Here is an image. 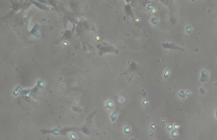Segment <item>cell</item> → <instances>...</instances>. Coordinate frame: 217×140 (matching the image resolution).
<instances>
[{
	"label": "cell",
	"instance_id": "obj_1",
	"mask_svg": "<svg viewBox=\"0 0 217 140\" xmlns=\"http://www.w3.org/2000/svg\"><path fill=\"white\" fill-rule=\"evenodd\" d=\"M98 50H100V55H103L104 53H107V52H115V53H118L119 51L117 50V49H115L113 47H109L107 43H104V44H98Z\"/></svg>",
	"mask_w": 217,
	"mask_h": 140
},
{
	"label": "cell",
	"instance_id": "obj_2",
	"mask_svg": "<svg viewBox=\"0 0 217 140\" xmlns=\"http://www.w3.org/2000/svg\"><path fill=\"white\" fill-rule=\"evenodd\" d=\"M130 72H135V73H140L141 75H142V72H141V67H140L137 63H135V62H130V67H129V69H128L127 71H126L125 73L121 74V75H127V74H129Z\"/></svg>",
	"mask_w": 217,
	"mask_h": 140
},
{
	"label": "cell",
	"instance_id": "obj_3",
	"mask_svg": "<svg viewBox=\"0 0 217 140\" xmlns=\"http://www.w3.org/2000/svg\"><path fill=\"white\" fill-rule=\"evenodd\" d=\"M162 47H164V49H170V50H179V51H182V52H184V49H182V47H178V45H175V44L173 43H163Z\"/></svg>",
	"mask_w": 217,
	"mask_h": 140
},
{
	"label": "cell",
	"instance_id": "obj_4",
	"mask_svg": "<svg viewBox=\"0 0 217 140\" xmlns=\"http://www.w3.org/2000/svg\"><path fill=\"white\" fill-rule=\"evenodd\" d=\"M117 115H118V113L115 112V113L113 114V115H112V116H111V120H112V122H115V116H117Z\"/></svg>",
	"mask_w": 217,
	"mask_h": 140
}]
</instances>
